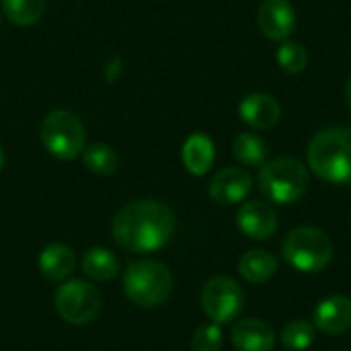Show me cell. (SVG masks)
Instances as JSON below:
<instances>
[{
  "instance_id": "cell-22",
  "label": "cell",
  "mask_w": 351,
  "mask_h": 351,
  "mask_svg": "<svg viewBox=\"0 0 351 351\" xmlns=\"http://www.w3.org/2000/svg\"><path fill=\"white\" fill-rule=\"evenodd\" d=\"M315 333H317V327L311 325L308 321H302V319H296L292 323H288L284 329H282V346L288 348L292 351H302L308 350L315 341Z\"/></svg>"
},
{
  "instance_id": "cell-26",
  "label": "cell",
  "mask_w": 351,
  "mask_h": 351,
  "mask_svg": "<svg viewBox=\"0 0 351 351\" xmlns=\"http://www.w3.org/2000/svg\"><path fill=\"white\" fill-rule=\"evenodd\" d=\"M2 165H4V152H2V148H0V171H2Z\"/></svg>"
},
{
  "instance_id": "cell-14",
  "label": "cell",
  "mask_w": 351,
  "mask_h": 351,
  "mask_svg": "<svg viewBox=\"0 0 351 351\" xmlns=\"http://www.w3.org/2000/svg\"><path fill=\"white\" fill-rule=\"evenodd\" d=\"M230 341L239 351H271L276 346V333L265 321L245 319L232 327Z\"/></svg>"
},
{
  "instance_id": "cell-3",
  "label": "cell",
  "mask_w": 351,
  "mask_h": 351,
  "mask_svg": "<svg viewBox=\"0 0 351 351\" xmlns=\"http://www.w3.org/2000/svg\"><path fill=\"white\" fill-rule=\"evenodd\" d=\"M173 276L160 261L140 259L123 271V292L140 308H156L173 294Z\"/></svg>"
},
{
  "instance_id": "cell-20",
  "label": "cell",
  "mask_w": 351,
  "mask_h": 351,
  "mask_svg": "<svg viewBox=\"0 0 351 351\" xmlns=\"http://www.w3.org/2000/svg\"><path fill=\"white\" fill-rule=\"evenodd\" d=\"M82 162H84V167L90 173H95L99 177H109V175H113L117 171L119 156H117V152L111 146L97 142V144L84 146V150H82Z\"/></svg>"
},
{
  "instance_id": "cell-6",
  "label": "cell",
  "mask_w": 351,
  "mask_h": 351,
  "mask_svg": "<svg viewBox=\"0 0 351 351\" xmlns=\"http://www.w3.org/2000/svg\"><path fill=\"white\" fill-rule=\"evenodd\" d=\"M41 142L49 154L60 160H72L84 150V125L72 111L58 109L43 117L39 128Z\"/></svg>"
},
{
  "instance_id": "cell-9",
  "label": "cell",
  "mask_w": 351,
  "mask_h": 351,
  "mask_svg": "<svg viewBox=\"0 0 351 351\" xmlns=\"http://www.w3.org/2000/svg\"><path fill=\"white\" fill-rule=\"evenodd\" d=\"M257 23L267 39L288 41L296 29V10L290 0H263Z\"/></svg>"
},
{
  "instance_id": "cell-25",
  "label": "cell",
  "mask_w": 351,
  "mask_h": 351,
  "mask_svg": "<svg viewBox=\"0 0 351 351\" xmlns=\"http://www.w3.org/2000/svg\"><path fill=\"white\" fill-rule=\"evenodd\" d=\"M346 97H348V105H350L351 109V78L348 80V88H346Z\"/></svg>"
},
{
  "instance_id": "cell-15",
  "label": "cell",
  "mask_w": 351,
  "mask_h": 351,
  "mask_svg": "<svg viewBox=\"0 0 351 351\" xmlns=\"http://www.w3.org/2000/svg\"><path fill=\"white\" fill-rule=\"evenodd\" d=\"M76 267L74 251L64 243L47 245L39 255V271L49 282H66Z\"/></svg>"
},
{
  "instance_id": "cell-7",
  "label": "cell",
  "mask_w": 351,
  "mask_h": 351,
  "mask_svg": "<svg viewBox=\"0 0 351 351\" xmlns=\"http://www.w3.org/2000/svg\"><path fill=\"white\" fill-rule=\"evenodd\" d=\"M53 306L58 317L68 325H88L93 323L103 306L99 290L84 280L64 282L53 296Z\"/></svg>"
},
{
  "instance_id": "cell-24",
  "label": "cell",
  "mask_w": 351,
  "mask_h": 351,
  "mask_svg": "<svg viewBox=\"0 0 351 351\" xmlns=\"http://www.w3.org/2000/svg\"><path fill=\"white\" fill-rule=\"evenodd\" d=\"M222 343H224V337H222L220 325L210 323V325H202L195 329L191 337V351H220Z\"/></svg>"
},
{
  "instance_id": "cell-23",
  "label": "cell",
  "mask_w": 351,
  "mask_h": 351,
  "mask_svg": "<svg viewBox=\"0 0 351 351\" xmlns=\"http://www.w3.org/2000/svg\"><path fill=\"white\" fill-rule=\"evenodd\" d=\"M278 64L290 74H300L308 66V51L296 41H284L278 49Z\"/></svg>"
},
{
  "instance_id": "cell-2",
  "label": "cell",
  "mask_w": 351,
  "mask_h": 351,
  "mask_svg": "<svg viewBox=\"0 0 351 351\" xmlns=\"http://www.w3.org/2000/svg\"><path fill=\"white\" fill-rule=\"evenodd\" d=\"M308 167L327 183H351V128L335 125L319 132L308 144Z\"/></svg>"
},
{
  "instance_id": "cell-17",
  "label": "cell",
  "mask_w": 351,
  "mask_h": 351,
  "mask_svg": "<svg viewBox=\"0 0 351 351\" xmlns=\"http://www.w3.org/2000/svg\"><path fill=\"white\" fill-rule=\"evenodd\" d=\"M239 271L241 276L251 282V284H263L271 280L278 271V259L263 251V249H253L245 253L239 261Z\"/></svg>"
},
{
  "instance_id": "cell-21",
  "label": "cell",
  "mask_w": 351,
  "mask_h": 351,
  "mask_svg": "<svg viewBox=\"0 0 351 351\" xmlns=\"http://www.w3.org/2000/svg\"><path fill=\"white\" fill-rule=\"evenodd\" d=\"M2 10L10 23L27 27L41 19L45 10V0H2Z\"/></svg>"
},
{
  "instance_id": "cell-12",
  "label": "cell",
  "mask_w": 351,
  "mask_h": 351,
  "mask_svg": "<svg viewBox=\"0 0 351 351\" xmlns=\"http://www.w3.org/2000/svg\"><path fill=\"white\" fill-rule=\"evenodd\" d=\"M315 327L327 335H341L351 329V300L348 296H329L321 300L313 315Z\"/></svg>"
},
{
  "instance_id": "cell-4",
  "label": "cell",
  "mask_w": 351,
  "mask_h": 351,
  "mask_svg": "<svg viewBox=\"0 0 351 351\" xmlns=\"http://www.w3.org/2000/svg\"><path fill=\"white\" fill-rule=\"evenodd\" d=\"M259 191L274 204L290 206L298 202L308 189L306 167L292 156L265 160L257 177Z\"/></svg>"
},
{
  "instance_id": "cell-13",
  "label": "cell",
  "mask_w": 351,
  "mask_h": 351,
  "mask_svg": "<svg viewBox=\"0 0 351 351\" xmlns=\"http://www.w3.org/2000/svg\"><path fill=\"white\" fill-rule=\"evenodd\" d=\"M239 113L253 130H271L282 117V107L278 99L267 93H251L241 101Z\"/></svg>"
},
{
  "instance_id": "cell-18",
  "label": "cell",
  "mask_w": 351,
  "mask_h": 351,
  "mask_svg": "<svg viewBox=\"0 0 351 351\" xmlns=\"http://www.w3.org/2000/svg\"><path fill=\"white\" fill-rule=\"evenodd\" d=\"M82 271L95 282H109L119 274V261L109 249L93 247L82 255Z\"/></svg>"
},
{
  "instance_id": "cell-5",
  "label": "cell",
  "mask_w": 351,
  "mask_h": 351,
  "mask_svg": "<svg viewBox=\"0 0 351 351\" xmlns=\"http://www.w3.org/2000/svg\"><path fill=\"white\" fill-rule=\"evenodd\" d=\"M335 247L327 232L315 226H298L288 232L282 255L288 265L302 274H319L333 259Z\"/></svg>"
},
{
  "instance_id": "cell-1",
  "label": "cell",
  "mask_w": 351,
  "mask_h": 351,
  "mask_svg": "<svg viewBox=\"0 0 351 351\" xmlns=\"http://www.w3.org/2000/svg\"><path fill=\"white\" fill-rule=\"evenodd\" d=\"M113 241L130 253H152L169 245L175 234V214L154 199L123 206L111 222Z\"/></svg>"
},
{
  "instance_id": "cell-10",
  "label": "cell",
  "mask_w": 351,
  "mask_h": 351,
  "mask_svg": "<svg viewBox=\"0 0 351 351\" xmlns=\"http://www.w3.org/2000/svg\"><path fill=\"white\" fill-rule=\"evenodd\" d=\"M253 189V177L239 167L218 171L210 181V197L220 206H234L243 202Z\"/></svg>"
},
{
  "instance_id": "cell-11",
  "label": "cell",
  "mask_w": 351,
  "mask_h": 351,
  "mask_svg": "<svg viewBox=\"0 0 351 351\" xmlns=\"http://www.w3.org/2000/svg\"><path fill=\"white\" fill-rule=\"evenodd\" d=\"M237 226L245 237L253 241H265L278 230V214L269 204L253 199L241 206L237 214Z\"/></svg>"
},
{
  "instance_id": "cell-16",
  "label": "cell",
  "mask_w": 351,
  "mask_h": 351,
  "mask_svg": "<svg viewBox=\"0 0 351 351\" xmlns=\"http://www.w3.org/2000/svg\"><path fill=\"white\" fill-rule=\"evenodd\" d=\"M181 158L185 169L191 175H206L216 158V150H214V142L204 136V134H193L185 140L183 150H181Z\"/></svg>"
},
{
  "instance_id": "cell-19",
  "label": "cell",
  "mask_w": 351,
  "mask_h": 351,
  "mask_svg": "<svg viewBox=\"0 0 351 351\" xmlns=\"http://www.w3.org/2000/svg\"><path fill=\"white\" fill-rule=\"evenodd\" d=\"M234 158L245 167H261L267 160V144L253 132L239 134L232 142Z\"/></svg>"
},
{
  "instance_id": "cell-8",
  "label": "cell",
  "mask_w": 351,
  "mask_h": 351,
  "mask_svg": "<svg viewBox=\"0 0 351 351\" xmlns=\"http://www.w3.org/2000/svg\"><path fill=\"white\" fill-rule=\"evenodd\" d=\"M199 302H202V311L212 323L226 325L241 315L245 304V294L232 278L214 276L204 284Z\"/></svg>"
}]
</instances>
